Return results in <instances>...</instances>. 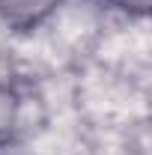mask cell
I'll use <instances>...</instances> for the list:
<instances>
[{
	"label": "cell",
	"mask_w": 152,
	"mask_h": 155,
	"mask_svg": "<svg viewBox=\"0 0 152 155\" xmlns=\"http://www.w3.org/2000/svg\"><path fill=\"white\" fill-rule=\"evenodd\" d=\"M60 0H0V21L12 30H33L54 15Z\"/></svg>",
	"instance_id": "cell-1"
},
{
	"label": "cell",
	"mask_w": 152,
	"mask_h": 155,
	"mask_svg": "<svg viewBox=\"0 0 152 155\" xmlns=\"http://www.w3.org/2000/svg\"><path fill=\"white\" fill-rule=\"evenodd\" d=\"M116 9H122L125 15H134V18H143L149 12V0H111Z\"/></svg>",
	"instance_id": "cell-2"
}]
</instances>
